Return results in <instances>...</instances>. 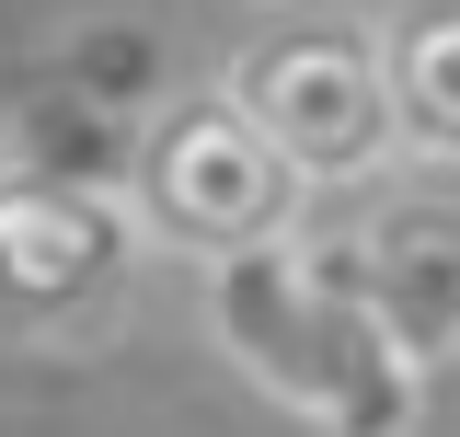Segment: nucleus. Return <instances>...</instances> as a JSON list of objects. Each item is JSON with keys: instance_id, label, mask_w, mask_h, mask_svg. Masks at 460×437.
<instances>
[{"instance_id": "f03ea898", "label": "nucleus", "mask_w": 460, "mask_h": 437, "mask_svg": "<svg viewBox=\"0 0 460 437\" xmlns=\"http://www.w3.org/2000/svg\"><path fill=\"white\" fill-rule=\"evenodd\" d=\"M150 299V230L127 162H0V345L35 357H104Z\"/></svg>"}, {"instance_id": "423d86ee", "label": "nucleus", "mask_w": 460, "mask_h": 437, "mask_svg": "<svg viewBox=\"0 0 460 437\" xmlns=\"http://www.w3.org/2000/svg\"><path fill=\"white\" fill-rule=\"evenodd\" d=\"M380 69H392L402 173L460 184V0H402V12H380Z\"/></svg>"}, {"instance_id": "39448f33", "label": "nucleus", "mask_w": 460, "mask_h": 437, "mask_svg": "<svg viewBox=\"0 0 460 437\" xmlns=\"http://www.w3.org/2000/svg\"><path fill=\"white\" fill-rule=\"evenodd\" d=\"M357 288H368V311L392 323V345L438 380L460 369V184H426V173H402L392 196H368L357 208Z\"/></svg>"}, {"instance_id": "0eeeda50", "label": "nucleus", "mask_w": 460, "mask_h": 437, "mask_svg": "<svg viewBox=\"0 0 460 437\" xmlns=\"http://www.w3.org/2000/svg\"><path fill=\"white\" fill-rule=\"evenodd\" d=\"M0 162H12V138H0Z\"/></svg>"}, {"instance_id": "20e7f679", "label": "nucleus", "mask_w": 460, "mask_h": 437, "mask_svg": "<svg viewBox=\"0 0 460 437\" xmlns=\"http://www.w3.org/2000/svg\"><path fill=\"white\" fill-rule=\"evenodd\" d=\"M127 196H138L150 254H172V265H196V276L288 254V242H311V218H323V196L299 184V162L230 104L219 81H184L162 115H138Z\"/></svg>"}, {"instance_id": "f257e3e1", "label": "nucleus", "mask_w": 460, "mask_h": 437, "mask_svg": "<svg viewBox=\"0 0 460 437\" xmlns=\"http://www.w3.org/2000/svg\"><path fill=\"white\" fill-rule=\"evenodd\" d=\"M196 323L219 345V369H242V391H265L288 426L426 437V369L368 311L357 254H323V230L288 242V254H253L230 276H196Z\"/></svg>"}, {"instance_id": "7ed1b4c3", "label": "nucleus", "mask_w": 460, "mask_h": 437, "mask_svg": "<svg viewBox=\"0 0 460 437\" xmlns=\"http://www.w3.org/2000/svg\"><path fill=\"white\" fill-rule=\"evenodd\" d=\"M230 104L277 138L299 184L334 208V196H392L402 184V127H392V69H380V12H253L219 47Z\"/></svg>"}]
</instances>
